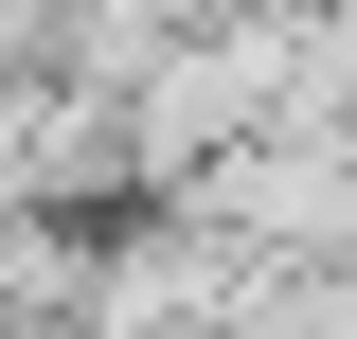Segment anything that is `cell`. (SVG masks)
Instances as JSON below:
<instances>
[{
	"label": "cell",
	"mask_w": 357,
	"mask_h": 339,
	"mask_svg": "<svg viewBox=\"0 0 357 339\" xmlns=\"http://www.w3.org/2000/svg\"><path fill=\"white\" fill-rule=\"evenodd\" d=\"M321 18H357V0H321Z\"/></svg>",
	"instance_id": "1"
}]
</instances>
